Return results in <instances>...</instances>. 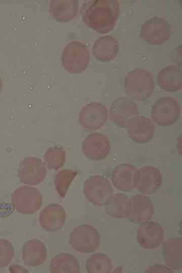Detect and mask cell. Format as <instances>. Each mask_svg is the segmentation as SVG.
I'll list each match as a JSON object with an SVG mask.
<instances>
[{"mask_svg":"<svg viewBox=\"0 0 182 273\" xmlns=\"http://www.w3.org/2000/svg\"><path fill=\"white\" fill-rule=\"evenodd\" d=\"M120 14L117 0H94L85 3L81 10L84 24L100 34L110 32L115 26Z\"/></svg>","mask_w":182,"mask_h":273,"instance_id":"1","label":"cell"},{"mask_svg":"<svg viewBox=\"0 0 182 273\" xmlns=\"http://www.w3.org/2000/svg\"><path fill=\"white\" fill-rule=\"evenodd\" d=\"M124 88L126 95L134 101L142 102L152 95L155 82L150 71L143 68H135L125 76Z\"/></svg>","mask_w":182,"mask_h":273,"instance_id":"2","label":"cell"},{"mask_svg":"<svg viewBox=\"0 0 182 273\" xmlns=\"http://www.w3.org/2000/svg\"><path fill=\"white\" fill-rule=\"evenodd\" d=\"M181 108L176 99L171 97H161L154 102L151 109V119L155 124L167 127L180 118Z\"/></svg>","mask_w":182,"mask_h":273,"instance_id":"3","label":"cell"},{"mask_svg":"<svg viewBox=\"0 0 182 273\" xmlns=\"http://www.w3.org/2000/svg\"><path fill=\"white\" fill-rule=\"evenodd\" d=\"M90 55L87 47L79 41H72L65 47L62 55V63L69 73L79 74L87 67Z\"/></svg>","mask_w":182,"mask_h":273,"instance_id":"4","label":"cell"},{"mask_svg":"<svg viewBox=\"0 0 182 273\" xmlns=\"http://www.w3.org/2000/svg\"><path fill=\"white\" fill-rule=\"evenodd\" d=\"M69 242L74 250L82 253H90L100 247V235L94 226L83 224L73 229L69 235Z\"/></svg>","mask_w":182,"mask_h":273,"instance_id":"5","label":"cell"},{"mask_svg":"<svg viewBox=\"0 0 182 273\" xmlns=\"http://www.w3.org/2000/svg\"><path fill=\"white\" fill-rule=\"evenodd\" d=\"M171 33L170 24L163 18L156 16L141 25L140 37L149 44L160 46L169 40Z\"/></svg>","mask_w":182,"mask_h":273,"instance_id":"6","label":"cell"},{"mask_svg":"<svg viewBox=\"0 0 182 273\" xmlns=\"http://www.w3.org/2000/svg\"><path fill=\"white\" fill-rule=\"evenodd\" d=\"M11 202L19 213L32 214L41 207L42 196L36 189L31 187L22 186L12 194Z\"/></svg>","mask_w":182,"mask_h":273,"instance_id":"7","label":"cell"},{"mask_svg":"<svg viewBox=\"0 0 182 273\" xmlns=\"http://www.w3.org/2000/svg\"><path fill=\"white\" fill-rule=\"evenodd\" d=\"M83 191L88 201L99 206H104L113 192L109 180L101 175L92 176L86 179Z\"/></svg>","mask_w":182,"mask_h":273,"instance_id":"8","label":"cell"},{"mask_svg":"<svg viewBox=\"0 0 182 273\" xmlns=\"http://www.w3.org/2000/svg\"><path fill=\"white\" fill-rule=\"evenodd\" d=\"M109 118L107 107L100 102H92L81 110L79 115L80 125L85 129L95 130L103 127Z\"/></svg>","mask_w":182,"mask_h":273,"instance_id":"9","label":"cell"},{"mask_svg":"<svg viewBox=\"0 0 182 273\" xmlns=\"http://www.w3.org/2000/svg\"><path fill=\"white\" fill-rule=\"evenodd\" d=\"M139 115L138 105L135 101L127 97L116 98L111 104L109 117L117 126L125 128L127 123Z\"/></svg>","mask_w":182,"mask_h":273,"instance_id":"10","label":"cell"},{"mask_svg":"<svg viewBox=\"0 0 182 273\" xmlns=\"http://www.w3.org/2000/svg\"><path fill=\"white\" fill-rule=\"evenodd\" d=\"M154 214L151 199L146 195L136 194L128 199L125 218L135 223L150 220Z\"/></svg>","mask_w":182,"mask_h":273,"instance_id":"11","label":"cell"},{"mask_svg":"<svg viewBox=\"0 0 182 273\" xmlns=\"http://www.w3.org/2000/svg\"><path fill=\"white\" fill-rule=\"evenodd\" d=\"M162 174L160 170L153 166H144L137 169L135 189L142 194H155L162 184Z\"/></svg>","mask_w":182,"mask_h":273,"instance_id":"12","label":"cell"},{"mask_svg":"<svg viewBox=\"0 0 182 273\" xmlns=\"http://www.w3.org/2000/svg\"><path fill=\"white\" fill-rule=\"evenodd\" d=\"M125 128L128 136L133 142L145 144L153 138L155 124L150 118L138 115L129 120Z\"/></svg>","mask_w":182,"mask_h":273,"instance_id":"13","label":"cell"},{"mask_svg":"<svg viewBox=\"0 0 182 273\" xmlns=\"http://www.w3.org/2000/svg\"><path fill=\"white\" fill-rule=\"evenodd\" d=\"M82 149L87 158L95 161L101 160L107 158L110 153V140L103 133L94 132L84 139Z\"/></svg>","mask_w":182,"mask_h":273,"instance_id":"14","label":"cell"},{"mask_svg":"<svg viewBox=\"0 0 182 273\" xmlns=\"http://www.w3.org/2000/svg\"><path fill=\"white\" fill-rule=\"evenodd\" d=\"M164 238V231L162 225L156 221H148L141 223L136 232L138 243L146 249L158 247Z\"/></svg>","mask_w":182,"mask_h":273,"instance_id":"15","label":"cell"},{"mask_svg":"<svg viewBox=\"0 0 182 273\" xmlns=\"http://www.w3.org/2000/svg\"><path fill=\"white\" fill-rule=\"evenodd\" d=\"M47 174L45 165L34 157L24 159L20 163L18 175L22 183L36 185L42 182Z\"/></svg>","mask_w":182,"mask_h":273,"instance_id":"16","label":"cell"},{"mask_svg":"<svg viewBox=\"0 0 182 273\" xmlns=\"http://www.w3.org/2000/svg\"><path fill=\"white\" fill-rule=\"evenodd\" d=\"M66 218V211L58 204H50L45 206L39 215L40 226L46 231L57 232L63 226Z\"/></svg>","mask_w":182,"mask_h":273,"instance_id":"17","label":"cell"},{"mask_svg":"<svg viewBox=\"0 0 182 273\" xmlns=\"http://www.w3.org/2000/svg\"><path fill=\"white\" fill-rule=\"evenodd\" d=\"M136 170L137 168L132 164L127 163L119 164L112 173L113 185L121 191H129L135 189Z\"/></svg>","mask_w":182,"mask_h":273,"instance_id":"18","label":"cell"},{"mask_svg":"<svg viewBox=\"0 0 182 273\" xmlns=\"http://www.w3.org/2000/svg\"><path fill=\"white\" fill-rule=\"evenodd\" d=\"M156 80L158 85L165 92L180 90L182 87L181 67L174 65L166 66L159 71Z\"/></svg>","mask_w":182,"mask_h":273,"instance_id":"19","label":"cell"},{"mask_svg":"<svg viewBox=\"0 0 182 273\" xmlns=\"http://www.w3.org/2000/svg\"><path fill=\"white\" fill-rule=\"evenodd\" d=\"M119 51V43L116 37L105 35L99 37L94 43L92 53L100 62H108L113 60Z\"/></svg>","mask_w":182,"mask_h":273,"instance_id":"20","label":"cell"},{"mask_svg":"<svg viewBox=\"0 0 182 273\" xmlns=\"http://www.w3.org/2000/svg\"><path fill=\"white\" fill-rule=\"evenodd\" d=\"M47 256V249L42 241L37 239H31L23 244L22 257L24 263L27 266H39L44 263Z\"/></svg>","mask_w":182,"mask_h":273,"instance_id":"21","label":"cell"},{"mask_svg":"<svg viewBox=\"0 0 182 273\" xmlns=\"http://www.w3.org/2000/svg\"><path fill=\"white\" fill-rule=\"evenodd\" d=\"M78 2L76 0L51 1L49 12L52 17L59 22H67L77 15Z\"/></svg>","mask_w":182,"mask_h":273,"instance_id":"22","label":"cell"},{"mask_svg":"<svg viewBox=\"0 0 182 273\" xmlns=\"http://www.w3.org/2000/svg\"><path fill=\"white\" fill-rule=\"evenodd\" d=\"M163 257L166 264L172 269L182 267V241L180 237L167 239L163 245Z\"/></svg>","mask_w":182,"mask_h":273,"instance_id":"23","label":"cell"},{"mask_svg":"<svg viewBox=\"0 0 182 273\" xmlns=\"http://www.w3.org/2000/svg\"><path fill=\"white\" fill-rule=\"evenodd\" d=\"M80 269L77 258L68 253L56 255L51 260L50 265V271L52 273H78Z\"/></svg>","mask_w":182,"mask_h":273,"instance_id":"24","label":"cell"},{"mask_svg":"<svg viewBox=\"0 0 182 273\" xmlns=\"http://www.w3.org/2000/svg\"><path fill=\"white\" fill-rule=\"evenodd\" d=\"M128 199L124 194L113 193L104 205L107 213L114 218H125Z\"/></svg>","mask_w":182,"mask_h":273,"instance_id":"25","label":"cell"},{"mask_svg":"<svg viewBox=\"0 0 182 273\" xmlns=\"http://www.w3.org/2000/svg\"><path fill=\"white\" fill-rule=\"evenodd\" d=\"M87 272H110L112 264L109 257L101 253H95L90 256L86 262Z\"/></svg>","mask_w":182,"mask_h":273,"instance_id":"26","label":"cell"},{"mask_svg":"<svg viewBox=\"0 0 182 273\" xmlns=\"http://www.w3.org/2000/svg\"><path fill=\"white\" fill-rule=\"evenodd\" d=\"M77 174L76 171L71 169L60 171L55 179L56 189L59 195L64 198L68 189Z\"/></svg>","mask_w":182,"mask_h":273,"instance_id":"27","label":"cell"},{"mask_svg":"<svg viewBox=\"0 0 182 273\" xmlns=\"http://www.w3.org/2000/svg\"><path fill=\"white\" fill-rule=\"evenodd\" d=\"M14 256V249L8 240L0 239V268L8 266Z\"/></svg>","mask_w":182,"mask_h":273,"instance_id":"28","label":"cell"},{"mask_svg":"<svg viewBox=\"0 0 182 273\" xmlns=\"http://www.w3.org/2000/svg\"><path fill=\"white\" fill-rule=\"evenodd\" d=\"M45 161L50 169L57 170L61 168L65 161V153L62 150H57V153L52 155L46 154Z\"/></svg>","mask_w":182,"mask_h":273,"instance_id":"29","label":"cell"},{"mask_svg":"<svg viewBox=\"0 0 182 273\" xmlns=\"http://www.w3.org/2000/svg\"><path fill=\"white\" fill-rule=\"evenodd\" d=\"M146 272H173L172 269L169 266L157 264L151 265L145 270Z\"/></svg>","mask_w":182,"mask_h":273,"instance_id":"30","label":"cell"},{"mask_svg":"<svg viewBox=\"0 0 182 273\" xmlns=\"http://www.w3.org/2000/svg\"><path fill=\"white\" fill-rule=\"evenodd\" d=\"M10 271L11 272H28L27 269L21 266L13 265H11L10 268Z\"/></svg>","mask_w":182,"mask_h":273,"instance_id":"31","label":"cell"},{"mask_svg":"<svg viewBox=\"0 0 182 273\" xmlns=\"http://www.w3.org/2000/svg\"><path fill=\"white\" fill-rule=\"evenodd\" d=\"M2 83L1 78L0 77V93H1V89H2Z\"/></svg>","mask_w":182,"mask_h":273,"instance_id":"32","label":"cell"}]
</instances>
